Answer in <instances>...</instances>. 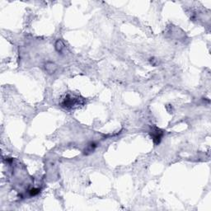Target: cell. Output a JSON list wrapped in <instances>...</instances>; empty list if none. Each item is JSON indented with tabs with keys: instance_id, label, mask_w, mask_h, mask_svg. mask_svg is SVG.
<instances>
[{
	"instance_id": "6da1fadb",
	"label": "cell",
	"mask_w": 211,
	"mask_h": 211,
	"mask_svg": "<svg viewBox=\"0 0 211 211\" xmlns=\"http://www.w3.org/2000/svg\"><path fill=\"white\" fill-rule=\"evenodd\" d=\"M79 104V98H75L74 96L68 94L61 102V106L66 109H72Z\"/></svg>"
},
{
	"instance_id": "7a4b0ae2",
	"label": "cell",
	"mask_w": 211,
	"mask_h": 211,
	"mask_svg": "<svg viewBox=\"0 0 211 211\" xmlns=\"http://www.w3.org/2000/svg\"><path fill=\"white\" fill-rule=\"evenodd\" d=\"M149 133L155 145H158L162 140L163 134H164L163 131L159 128H157V126H151Z\"/></svg>"
},
{
	"instance_id": "3957f363",
	"label": "cell",
	"mask_w": 211,
	"mask_h": 211,
	"mask_svg": "<svg viewBox=\"0 0 211 211\" xmlns=\"http://www.w3.org/2000/svg\"><path fill=\"white\" fill-rule=\"evenodd\" d=\"M58 66H57L53 62H47L45 65V70L48 74H53L56 72Z\"/></svg>"
},
{
	"instance_id": "277c9868",
	"label": "cell",
	"mask_w": 211,
	"mask_h": 211,
	"mask_svg": "<svg viewBox=\"0 0 211 211\" xmlns=\"http://www.w3.org/2000/svg\"><path fill=\"white\" fill-rule=\"evenodd\" d=\"M54 49L59 54H63L65 52L66 47H65V43L61 40H57L55 44H54Z\"/></svg>"
},
{
	"instance_id": "5b68a950",
	"label": "cell",
	"mask_w": 211,
	"mask_h": 211,
	"mask_svg": "<svg viewBox=\"0 0 211 211\" xmlns=\"http://www.w3.org/2000/svg\"><path fill=\"white\" fill-rule=\"evenodd\" d=\"M97 147H98V144H96L95 142H91L90 144H88V145H87V147H86V149H84V153L85 154H90V153H93L94 151H95V149H97Z\"/></svg>"
},
{
	"instance_id": "8992f818",
	"label": "cell",
	"mask_w": 211,
	"mask_h": 211,
	"mask_svg": "<svg viewBox=\"0 0 211 211\" xmlns=\"http://www.w3.org/2000/svg\"><path fill=\"white\" fill-rule=\"evenodd\" d=\"M40 192H41V190H40L39 188H32V189H31V190L29 191V194H30V196H37V195L40 194Z\"/></svg>"
},
{
	"instance_id": "52a82bcc",
	"label": "cell",
	"mask_w": 211,
	"mask_h": 211,
	"mask_svg": "<svg viewBox=\"0 0 211 211\" xmlns=\"http://www.w3.org/2000/svg\"><path fill=\"white\" fill-rule=\"evenodd\" d=\"M150 63H151L153 65L156 66V65L158 64V61H157V59H154V58H151V59H150Z\"/></svg>"
}]
</instances>
